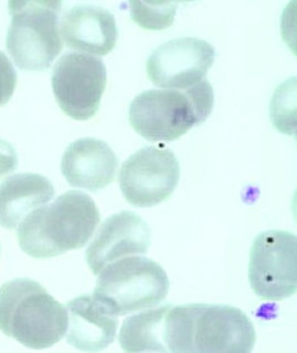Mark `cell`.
<instances>
[{
	"label": "cell",
	"instance_id": "obj_1",
	"mask_svg": "<svg viewBox=\"0 0 297 353\" xmlns=\"http://www.w3.org/2000/svg\"><path fill=\"white\" fill-rule=\"evenodd\" d=\"M256 341L252 320L236 307L189 303L165 316L167 353H252Z\"/></svg>",
	"mask_w": 297,
	"mask_h": 353
},
{
	"label": "cell",
	"instance_id": "obj_2",
	"mask_svg": "<svg viewBox=\"0 0 297 353\" xmlns=\"http://www.w3.org/2000/svg\"><path fill=\"white\" fill-rule=\"evenodd\" d=\"M100 221V211L88 194L68 191L23 220L18 227L19 246L34 259H52L83 248Z\"/></svg>",
	"mask_w": 297,
	"mask_h": 353
},
{
	"label": "cell",
	"instance_id": "obj_3",
	"mask_svg": "<svg viewBox=\"0 0 297 353\" xmlns=\"http://www.w3.org/2000/svg\"><path fill=\"white\" fill-rule=\"evenodd\" d=\"M68 327V310L41 283L16 279L0 288V330L25 347H51L61 341Z\"/></svg>",
	"mask_w": 297,
	"mask_h": 353
},
{
	"label": "cell",
	"instance_id": "obj_4",
	"mask_svg": "<svg viewBox=\"0 0 297 353\" xmlns=\"http://www.w3.org/2000/svg\"><path fill=\"white\" fill-rule=\"evenodd\" d=\"M214 100L212 85L207 79L184 90L143 92L130 105V125L150 141L177 140L207 120Z\"/></svg>",
	"mask_w": 297,
	"mask_h": 353
},
{
	"label": "cell",
	"instance_id": "obj_5",
	"mask_svg": "<svg viewBox=\"0 0 297 353\" xmlns=\"http://www.w3.org/2000/svg\"><path fill=\"white\" fill-rule=\"evenodd\" d=\"M61 1L12 0L6 49L19 69L44 71L62 50L59 30Z\"/></svg>",
	"mask_w": 297,
	"mask_h": 353
},
{
	"label": "cell",
	"instance_id": "obj_6",
	"mask_svg": "<svg viewBox=\"0 0 297 353\" xmlns=\"http://www.w3.org/2000/svg\"><path fill=\"white\" fill-rule=\"evenodd\" d=\"M170 290L163 267L143 256L124 257L105 267L92 296L114 316L153 308Z\"/></svg>",
	"mask_w": 297,
	"mask_h": 353
},
{
	"label": "cell",
	"instance_id": "obj_7",
	"mask_svg": "<svg viewBox=\"0 0 297 353\" xmlns=\"http://www.w3.org/2000/svg\"><path fill=\"white\" fill-rule=\"evenodd\" d=\"M296 236L283 230H268L254 240L249 279L260 299L282 301L296 294Z\"/></svg>",
	"mask_w": 297,
	"mask_h": 353
},
{
	"label": "cell",
	"instance_id": "obj_8",
	"mask_svg": "<svg viewBox=\"0 0 297 353\" xmlns=\"http://www.w3.org/2000/svg\"><path fill=\"white\" fill-rule=\"evenodd\" d=\"M107 85V70L101 59L67 52L55 64L52 87L64 113L76 121L94 117Z\"/></svg>",
	"mask_w": 297,
	"mask_h": 353
},
{
	"label": "cell",
	"instance_id": "obj_9",
	"mask_svg": "<svg viewBox=\"0 0 297 353\" xmlns=\"http://www.w3.org/2000/svg\"><path fill=\"white\" fill-rule=\"evenodd\" d=\"M180 164L170 148L146 147L122 164L119 184L131 205L150 208L165 202L180 179Z\"/></svg>",
	"mask_w": 297,
	"mask_h": 353
},
{
	"label": "cell",
	"instance_id": "obj_10",
	"mask_svg": "<svg viewBox=\"0 0 297 353\" xmlns=\"http://www.w3.org/2000/svg\"><path fill=\"white\" fill-rule=\"evenodd\" d=\"M216 50L203 39H173L155 49L147 61V74L157 87L184 90L205 80Z\"/></svg>",
	"mask_w": 297,
	"mask_h": 353
},
{
	"label": "cell",
	"instance_id": "obj_11",
	"mask_svg": "<svg viewBox=\"0 0 297 353\" xmlns=\"http://www.w3.org/2000/svg\"><path fill=\"white\" fill-rule=\"evenodd\" d=\"M151 230L133 211H121L101 224L85 252L89 268L98 276L105 266L134 254H146Z\"/></svg>",
	"mask_w": 297,
	"mask_h": 353
},
{
	"label": "cell",
	"instance_id": "obj_12",
	"mask_svg": "<svg viewBox=\"0 0 297 353\" xmlns=\"http://www.w3.org/2000/svg\"><path fill=\"white\" fill-rule=\"evenodd\" d=\"M119 159L104 141L81 138L65 150L61 172L71 186L97 192L113 183Z\"/></svg>",
	"mask_w": 297,
	"mask_h": 353
},
{
	"label": "cell",
	"instance_id": "obj_13",
	"mask_svg": "<svg viewBox=\"0 0 297 353\" xmlns=\"http://www.w3.org/2000/svg\"><path fill=\"white\" fill-rule=\"evenodd\" d=\"M61 32L68 48L98 56L113 51L118 39L114 16L94 6H77L65 12Z\"/></svg>",
	"mask_w": 297,
	"mask_h": 353
},
{
	"label": "cell",
	"instance_id": "obj_14",
	"mask_svg": "<svg viewBox=\"0 0 297 353\" xmlns=\"http://www.w3.org/2000/svg\"><path fill=\"white\" fill-rule=\"evenodd\" d=\"M67 341L81 352L97 353L114 341L118 319L92 295H81L67 305Z\"/></svg>",
	"mask_w": 297,
	"mask_h": 353
},
{
	"label": "cell",
	"instance_id": "obj_15",
	"mask_svg": "<svg viewBox=\"0 0 297 353\" xmlns=\"http://www.w3.org/2000/svg\"><path fill=\"white\" fill-rule=\"evenodd\" d=\"M54 188L41 174L24 173L8 177L0 185V225L18 229L32 211L50 202Z\"/></svg>",
	"mask_w": 297,
	"mask_h": 353
},
{
	"label": "cell",
	"instance_id": "obj_16",
	"mask_svg": "<svg viewBox=\"0 0 297 353\" xmlns=\"http://www.w3.org/2000/svg\"><path fill=\"white\" fill-rule=\"evenodd\" d=\"M170 305L139 313L125 319L119 343L125 353H167L164 344V320Z\"/></svg>",
	"mask_w": 297,
	"mask_h": 353
},
{
	"label": "cell",
	"instance_id": "obj_17",
	"mask_svg": "<svg viewBox=\"0 0 297 353\" xmlns=\"http://www.w3.org/2000/svg\"><path fill=\"white\" fill-rule=\"evenodd\" d=\"M178 1H130L133 21L141 28L161 31L174 24Z\"/></svg>",
	"mask_w": 297,
	"mask_h": 353
},
{
	"label": "cell",
	"instance_id": "obj_18",
	"mask_svg": "<svg viewBox=\"0 0 297 353\" xmlns=\"http://www.w3.org/2000/svg\"><path fill=\"white\" fill-rule=\"evenodd\" d=\"M296 82L289 79L277 88L272 101L274 126L282 133L296 134Z\"/></svg>",
	"mask_w": 297,
	"mask_h": 353
},
{
	"label": "cell",
	"instance_id": "obj_19",
	"mask_svg": "<svg viewBox=\"0 0 297 353\" xmlns=\"http://www.w3.org/2000/svg\"><path fill=\"white\" fill-rule=\"evenodd\" d=\"M18 77L11 61L4 52H0V107L12 98L17 85Z\"/></svg>",
	"mask_w": 297,
	"mask_h": 353
},
{
	"label": "cell",
	"instance_id": "obj_20",
	"mask_svg": "<svg viewBox=\"0 0 297 353\" xmlns=\"http://www.w3.org/2000/svg\"><path fill=\"white\" fill-rule=\"evenodd\" d=\"M18 156L11 144L0 139V180L17 170Z\"/></svg>",
	"mask_w": 297,
	"mask_h": 353
}]
</instances>
